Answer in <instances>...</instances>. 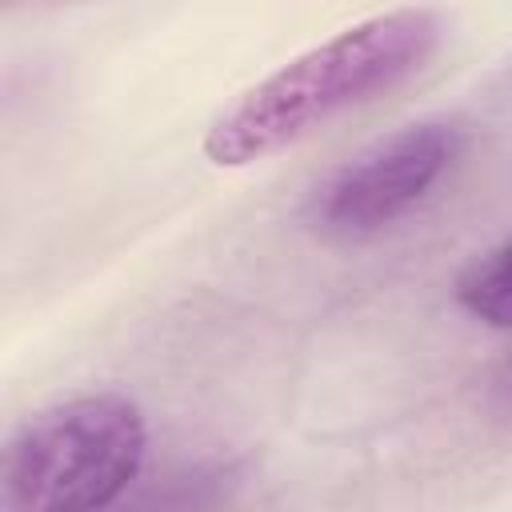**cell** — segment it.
<instances>
[{"instance_id":"1","label":"cell","mask_w":512,"mask_h":512,"mask_svg":"<svg viewBox=\"0 0 512 512\" xmlns=\"http://www.w3.org/2000/svg\"><path fill=\"white\" fill-rule=\"evenodd\" d=\"M436 44L440 16L428 8H392L368 16L240 92L204 128L200 152L216 168L256 164L308 136L336 112L388 92L412 76Z\"/></svg>"},{"instance_id":"2","label":"cell","mask_w":512,"mask_h":512,"mask_svg":"<svg viewBox=\"0 0 512 512\" xmlns=\"http://www.w3.org/2000/svg\"><path fill=\"white\" fill-rule=\"evenodd\" d=\"M148 456L144 412L120 392H84L20 420L0 448L4 512H92L116 504Z\"/></svg>"},{"instance_id":"3","label":"cell","mask_w":512,"mask_h":512,"mask_svg":"<svg viewBox=\"0 0 512 512\" xmlns=\"http://www.w3.org/2000/svg\"><path fill=\"white\" fill-rule=\"evenodd\" d=\"M460 148L464 132L452 120L404 124L340 164L312 192L308 220L328 236H372L412 212Z\"/></svg>"},{"instance_id":"4","label":"cell","mask_w":512,"mask_h":512,"mask_svg":"<svg viewBox=\"0 0 512 512\" xmlns=\"http://www.w3.org/2000/svg\"><path fill=\"white\" fill-rule=\"evenodd\" d=\"M452 296L472 320L512 328V236L468 260L452 284Z\"/></svg>"},{"instance_id":"5","label":"cell","mask_w":512,"mask_h":512,"mask_svg":"<svg viewBox=\"0 0 512 512\" xmlns=\"http://www.w3.org/2000/svg\"><path fill=\"white\" fill-rule=\"evenodd\" d=\"M504 396L512 400V364H508V372H504Z\"/></svg>"}]
</instances>
